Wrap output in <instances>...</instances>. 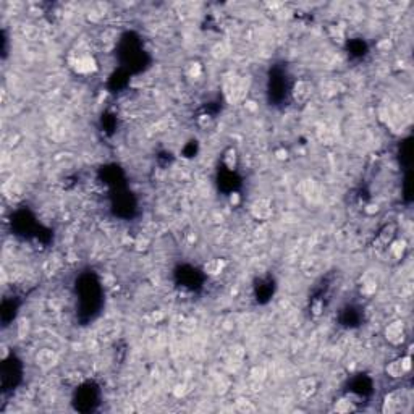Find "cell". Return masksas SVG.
Returning a JSON list of instances; mask_svg holds the SVG:
<instances>
[{"label":"cell","mask_w":414,"mask_h":414,"mask_svg":"<svg viewBox=\"0 0 414 414\" xmlns=\"http://www.w3.org/2000/svg\"><path fill=\"white\" fill-rule=\"evenodd\" d=\"M223 164L227 165V168H230V170H233L236 167V164H238V152H236V149L228 147L227 151H225Z\"/></svg>","instance_id":"12"},{"label":"cell","mask_w":414,"mask_h":414,"mask_svg":"<svg viewBox=\"0 0 414 414\" xmlns=\"http://www.w3.org/2000/svg\"><path fill=\"white\" fill-rule=\"evenodd\" d=\"M411 356L406 355V356H401L398 359H393L387 364V367H385V374L388 375L390 379H403L405 375L411 371Z\"/></svg>","instance_id":"3"},{"label":"cell","mask_w":414,"mask_h":414,"mask_svg":"<svg viewBox=\"0 0 414 414\" xmlns=\"http://www.w3.org/2000/svg\"><path fill=\"white\" fill-rule=\"evenodd\" d=\"M236 410L241 411V413H254L256 411V406H254L252 401H249V400L240 398L238 401H236Z\"/></svg>","instance_id":"13"},{"label":"cell","mask_w":414,"mask_h":414,"mask_svg":"<svg viewBox=\"0 0 414 414\" xmlns=\"http://www.w3.org/2000/svg\"><path fill=\"white\" fill-rule=\"evenodd\" d=\"M75 68L80 73H89V71L96 70V62H94V58L89 57V55H81L75 62Z\"/></svg>","instance_id":"7"},{"label":"cell","mask_w":414,"mask_h":414,"mask_svg":"<svg viewBox=\"0 0 414 414\" xmlns=\"http://www.w3.org/2000/svg\"><path fill=\"white\" fill-rule=\"evenodd\" d=\"M358 403L355 400V396L353 395H346V396H341V398L335 400L333 403V411L336 413H355L358 410Z\"/></svg>","instance_id":"6"},{"label":"cell","mask_w":414,"mask_h":414,"mask_svg":"<svg viewBox=\"0 0 414 414\" xmlns=\"http://www.w3.org/2000/svg\"><path fill=\"white\" fill-rule=\"evenodd\" d=\"M384 336H385V340H387L390 345H393V346L401 345L403 341H405V338H406V325H405V322H403L401 319H395V321H391L387 325V327H385Z\"/></svg>","instance_id":"2"},{"label":"cell","mask_w":414,"mask_h":414,"mask_svg":"<svg viewBox=\"0 0 414 414\" xmlns=\"http://www.w3.org/2000/svg\"><path fill=\"white\" fill-rule=\"evenodd\" d=\"M295 99L296 101H306V99L311 96V84H309L307 81H300L298 84L295 86Z\"/></svg>","instance_id":"9"},{"label":"cell","mask_w":414,"mask_h":414,"mask_svg":"<svg viewBox=\"0 0 414 414\" xmlns=\"http://www.w3.org/2000/svg\"><path fill=\"white\" fill-rule=\"evenodd\" d=\"M251 214L254 219L257 220H267L274 215V207H272V201L267 199V197H259L252 204H251Z\"/></svg>","instance_id":"4"},{"label":"cell","mask_w":414,"mask_h":414,"mask_svg":"<svg viewBox=\"0 0 414 414\" xmlns=\"http://www.w3.org/2000/svg\"><path fill=\"white\" fill-rule=\"evenodd\" d=\"M395 233H396V225L390 223V225H387V227H385L382 231H380V235H379V241L382 243V245L388 246L390 243L393 241Z\"/></svg>","instance_id":"10"},{"label":"cell","mask_w":414,"mask_h":414,"mask_svg":"<svg viewBox=\"0 0 414 414\" xmlns=\"http://www.w3.org/2000/svg\"><path fill=\"white\" fill-rule=\"evenodd\" d=\"M388 246H390V252H391V256H393L395 259H401L403 256H405L406 248H408L405 240H396V241H391Z\"/></svg>","instance_id":"11"},{"label":"cell","mask_w":414,"mask_h":414,"mask_svg":"<svg viewBox=\"0 0 414 414\" xmlns=\"http://www.w3.org/2000/svg\"><path fill=\"white\" fill-rule=\"evenodd\" d=\"M319 390V380L316 377H304L298 382V393L301 398H311L317 393Z\"/></svg>","instance_id":"5"},{"label":"cell","mask_w":414,"mask_h":414,"mask_svg":"<svg viewBox=\"0 0 414 414\" xmlns=\"http://www.w3.org/2000/svg\"><path fill=\"white\" fill-rule=\"evenodd\" d=\"M410 403L405 390H393L388 395H385V398L382 401V413L385 414H395L405 410V406Z\"/></svg>","instance_id":"1"},{"label":"cell","mask_w":414,"mask_h":414,"mask_svg":"<svg viewBox=\"0 0 414 414\" xmlns=\"http://www.w3.org/2000/svg\"><path fill=\"white\" fill-rule=\"evenodd\" d=\"M225 269V261L223 259H211L204 264V272L209 275H219Z\"/></svg>","instance_id":"8"}]
</instances>
